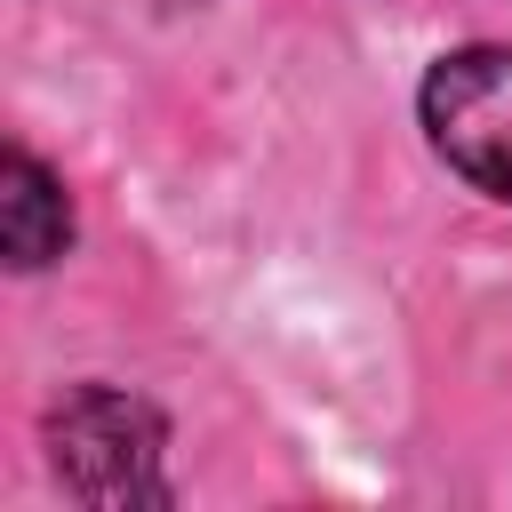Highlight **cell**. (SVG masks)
I'll list each match as a JSON object with an SVG mask.
<instances>
[{"instance_id":"obj_3","label":"cell","mask_w":512,"mask_h":512,"mask_svg":"<svg viewBox=\"0 0 512 512\" xmlns=\"http://www.w3.org/2000/svg\"><path fill=\"white\" fill-rule=\"evenodd\" d=\"M0 248H8L16 272H40L72 248V200L32 152L0 160Z\"/></svg>"},{"instance_id":"obj_1","label":"cell","mask_w":512,"mask_h":512,"mask_svg":"<svg viewBox=\"0 0 512 512\" xmlns=\"http://www.w3.org/2000/svg\"><path fill=\"white\" fill-rule=\"evenodd\" d=\"M168 424L152 400L112 392V384H80L48 408V464L64 480V496L96 504V512H128V504H168Z\"/></svg>"},{"instance_id":"obj_2","label":"cell","mask_w":512,"mask_h":512,"mask_svg":"<svg viewBox=\"0 0 512 512\" xmlns=\"http://www.w3.org/2000/svg\"><path fill=\"white\" fill-rule=\"evenodd\" d=\"M424 136L432 152L480 184L488 200H512V48H456L424 72Z\"/></svg>"}]
</instances>
